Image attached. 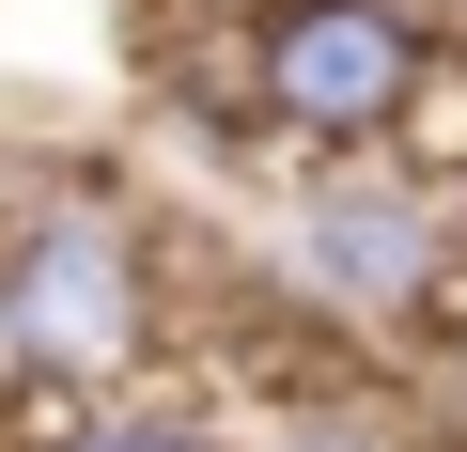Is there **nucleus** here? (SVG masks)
<instances>
[{
  "mask_svg": "<svg viewBox=\"0 0 467 452\" xmlns=\"http://www.w3.org/2000/svg\"><path fill=\"white\" fill-rule=\"evenodd\" d=\"M234 47V110H250L265 156H374L436 63V16L420 0H250V16L218 32Z\"/></svg>",
  "mask_w": 467,
  "mask_h": 452,
  "instance_id": "f257e3e1",
  "label": "nucleus"
},
{
  "mask_svg": "<svg viewBox=\"0 0 467 452\" xmlns=\"http://www.w3.org/2000/svg\"><path fill=\"white\" fill-rule=\"evenodd\" d=\"M0 359L32 390H109L125 359H156V250L109 187H63L0 235Z\"/></svg>",
  "mask_w": 467,
  "mask_h": 452,
  "instance_id": "f03ea898",
  "label": "nucleus"
},
{
  "mask_svg": "<svg viewBox=\"0 0 467 452\" xmlns=\"http://www.w3.org/2000/svg\"><path fill=\"white\" fill-rule=\"evenodd\" d=\"M451 203H420L405 172H327L296 218H281V297L296 312H343V328H420L436 266H451Z\"/></svg>",
  "mask_w": 467,
  "mask_h": 452,
  "instance_id": "7ed1b4c3",
  "label": "nucleus"
},
{
  "mask_svg": "<svg viewBox=\"0 0 467 452\" xmlns=\"http://www.w3.org/2000/svg\"><path fill=\"white\" fill-rule=\"evenodd\" d=\"M389 141H405V187H420V203H451V187H467V63H451V47L420 63V94H405V125H389Z\"/></svg>",
  "mask_w": 467,
  "mask_h": 452,
  "instance_id": "20e7f679",
  "label": "nucleus"
},
{
  "mask_svg": "<svg viewBox=\"0 0 467 452\" xmlns=\"http://www.w3.org/2000/svg\"><path fill=\"white\" fill-rule=\"evenodd\" d=\"M16 452H218L187 405H63V421H32Z\"/></svg>",
  "mask_w": 467,
  "mask_h": 452,
  "instance_id": "39448f33",
  "label": "nucleus"
},
{
  "mask_svg": "<svg viewBox=\"0 0 467 452\" xmlns=\"http://www.w3.org/2000/svg\"><path fill=\"white\" fill-rule=\"evenodd\" d=\"M281 452H451V436H420L405 405H374V390H343V405H296V436Z\"/></svg>",
  "mask_w": 467,
  "mask_h": 452,
  "instance_id": "423d86ee",
  "label": "nucleus"
},
{
  "mask_svg": "<svg viewBox=\"0 0 467 452\" xmlns=\"http://www.w3.org/2000/svg\"><path fill=\"white\" fill-rule=\"evenodd\" d=\"M187 16H250V0H187Z\"/></svg>",
  "mask_w": 467,
  "mask_h": 452,
  "instance_id": "0eeeda50",
  "label": "nucleus"
}]
</instances>
